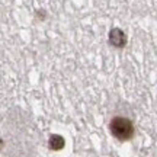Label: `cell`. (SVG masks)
<instances>
[{
	"label": "cell",
	"instance_id": "7a4b0ae2",
	"mask_svg": "<svg viewBox=\"0 0 157 157\" xmlns=\"http://www.w3.org/2000/svg\"><path fill=\"white\" fill-rule=\"evenodd\" d=\"M109 39H111V44L115 47H124L125 44V35L119 29H112L109 34Z\"/></svg>",
	"mask_w": 157,
	"mask_h": 157
},
{
	"label": "cell",
	"instance_id": "6da1fadb",
	"mask_svg": "<svg viewBox=\"0 0 157 157\" xmlns=\"http://www.w3.org/2000/svg\"><path fill=\"white\" fill-rule=\"evenodd\" d=\"M111 132L118 140H129L134 134V125L127 118L117 117L111 121Z\"/></svg>",
	"mask_w": 157,
	"mask_h": 157
},
{
	"label": "cell",
	"instance_id": "3957f363",
	"mask_svg": "<svg viewBox=\"0 0 157 157\" xmlns=\"http://www.w3.org/2000/svg\"><path fill=\"white\" fill-rule=\"evenodd\" d=\"M50 147L52 150H61L64 147V138L61 135H51L50 137Z\"/></svg>",
	"mask_w": 157,
	"mask_h": 157
}]
</instances>
